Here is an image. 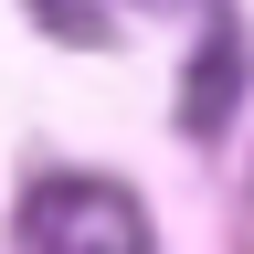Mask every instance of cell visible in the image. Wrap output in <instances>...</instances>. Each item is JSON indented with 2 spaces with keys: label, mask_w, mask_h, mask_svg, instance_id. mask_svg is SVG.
I'll use <instances>...</instances> for the list:
<instances>
[{
  "label": "cell",
  "mask_w": 254,
  "mask_h": 254,
  "mask_svg": "<svg viewBox=\"0 0 254 254\" xmlns=\"http://www.w3.org/2000/svg\"><path fill=\"white\" fill-rule=\"evenodd\" d=\"M244 85H254V43H244V21H233V11H201V43L180 53V138H233Z\"/></svg>",
  "instance_id": "cell-2"
},
{
  "label": "cell",
  "mask_w": 254,
  "mask_h": 254,
  "mask_svg": "<svg viewBox=\"0 0 254 254\" xmlns=\"http://www.w3.org/2000/svg\"><path fill=\"white\" fill-rule=\"evenodd\" d=\"M32 21H43L53 32V43H74V53H106V0H32Z\"/></svg>",
  "instance_id": "cell-3"
},
{
  "label": "cell",
  "mask_w": 254,
  "mask_h": 254,
  "mask_svg": "<svg viewBox=\"0 0 254 254\" xmlns=\"http://www.w3.org/2000/svg\"><path fill=\"white\" fill-rule=\"evenodd\" d=\"M148 11H180V0H148Z\"/></svg>",
  "instance_id": "cell-4"
},
{
  "label": "cell",
  "mask_w": 254,
  "mask_h": 254,
  "mask_svg": "<svg viewBox=\"0 0 254 254\" xmlns=\"http://www.w3.org/2000/svg\"><path fill=\"white\" fill-rule=\"evenodd\" d=\"M21 254H148V212L127 180H95V170H53L21 190Z\"/></svg>",
  "instance_id": "cell-1"
}]
</instances>
